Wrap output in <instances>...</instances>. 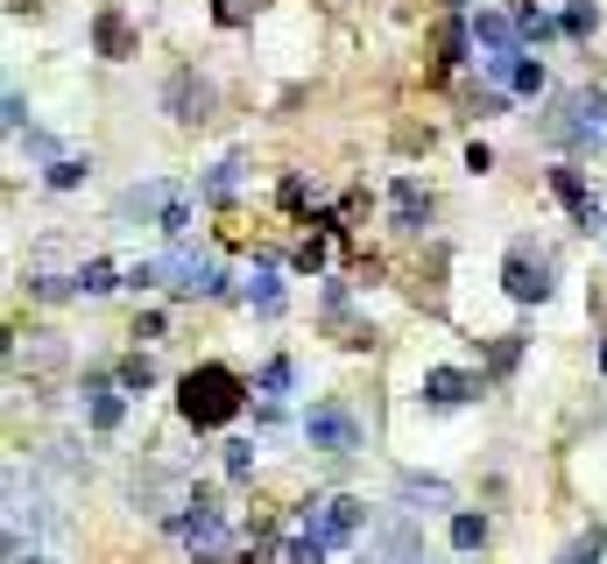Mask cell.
<instances>
[{
	"instance_id": "cell-1",
	"label": "cell",
	"mask_w": 607,
	"mask_h": 564,
	"mask_svg": "<svg viewBox=\"0 0 607 564\" xmlns=\"http://www.w3.org/2000/svg\"><path fill=\"white\" fill-rule=\"evenodd\" d=\"M241 403H247V381L233 375V367H219V360L191 367V375L177 381V417L191 430H227L241 417Z\"/></svg>"
},
{
	"instance_id": "cell-2",
	"label": "cell",
	"mask_w": 607,
	"mask_h": 564,
	"mask_svg": "<svg viewBox=\"0 0 607 564\" xmlns=\"http://www.w3.org/2000/svg\"><path fill=\"white\" fill-rule=\"evenodd\" d=\"M170 537L184 543V551L198 557V564H219V557L233 551V537H227V515H219L205 494H191V501H177V508H170Z\"/></svg>"
},
{
	"instance_id": "cell-3",
	"label": "cell",
	"mask_w": 607,
	"mask_h": 564,
	"mask_svg": "<svg viewBox=\"0 0 607 564\" xmlns=\"http://www.w3.org/2000/svg\"><path fill=\"white\" fill-rule=\"evenodd\" d=\"M361 529H367V501H353V494L304 501V537H318L325 551H347V543H361Z\"/></svg>"
},
{
	"instance_id": "cell-4",
	"label": "cell",
	"mask_w": 607,
	"mask_h": 564,
	"mask_svg": "<svg viewBox=\"0 0 607 564\" xmlns=\"http://www.w3.org/2000/svg\"><path fill=\"white\" fill-rule=\"evenodd\" d=\"M501 290H509L515 304H544V296H551V255H544L537 241H515L509 261H501Z\"/></svg>"
},
{
	"instance_id": "cell-5",
	"label": "cell",
	"mask_w": 607,
	"mask_h": 564,
	"mask_svg": "<svg viewBox=\"0 0 607 564\" xmlns=\"http://www.w3.org/2000/svg\"><path fill=\"white\" fill-rule=\"evenodd\" d=\"M304 438H311V452H325V458H353L361 452V424H353L339 403H311Z\"/></svg>"
},
{
	"instance_id": "cell-6",
	"label": "cell",
	"mask_w": 607,
	"mask_h": 564,
	"mask_svg": "<svg viewBox=\"0 0 607 564\" xmlns=\"http://www.w3.org/2000/svg\"><path fill=\"white\" fill-rule=\"evenodd\" d=\"M162 275L184 296H227V269H219L213 255H191V247H170V255H162Z\"/></svg>"
},
{
	"instance_id": "cell-7",
	"label": "cell",
	"mask_w": 607,
	"mask_h": 564,
	"mask_svg": "<svg viewBox=\"0 0 607 564\" xmlns=\"http://www.w3.org/2000/svg\"><path fill=\"white\" fill-rule=\"evenodd\" d=\"M64 529V515L50 508V494H43L36 480H28L22 466H8V529Z\"/></svg>"
},
{
	"instance_id": "cell-8",
	"label": "cell",
	"mask_w": 607,
	"mask_h": 564,
	"mask_svg": "<svg viewBox=\"0 0 607 564\" xmlns=\"http://www.w3.org/2000/svg\"><path fill=\"white\" fill-rule=\"evenodd\" d=\"M162 107H170V121L198 127L205 113H213V85H205L191 64H177V71H170V85H162Z\"/></svg>"
},
{
	"instance_id": "cell-9",
	"label": "cell",
	"mask_w": 607,
	"mask_h": 564,
	"mask_svg": "<svg viewBox=\"0 0 607 564\" xmlns=\"http://www.w3.org/2000/svg\"><path fill=\"white\" fill-rule=\"evenodd\" d=\"M177 205V184H162V176H149V184H135V191H121V205H113V219H156L162 226V212Z\"/></svg>"
},
{
	"instance_id": "cell-10",
	"label": "cell",
	"mask_w": 607,
	"mask_h": 564,
	"mask_svg": "<svg viewBox=\"0 0 607 564\" xmlns=\"http://www.w3.org/2000/svg\"><path fill=\"white\" fill-rule=\"evenodd\" d=\"M121 409H128V395H121V381H107V375H85V424L107 438V430H121Z\"/></svg>"
},
{
	"instance_id": "cell-11",
	"label": "cell",
	"mask_w": 607,
	"mask_h": 564,
	"mask_svg": "<svg viewBox=\"0 0 607 564\" xmlns=\"http://www.w3.org/2000/svg\"><path fill=\"white\" fill-rule=\"evenodd\" d=\"M551 191H558V205H566V212L580 219L586 233H594V226H607V219H600V205H594V191H586V176L572 170V162H558V170H551Z\"/></svg>"
},
{
	"instance_id": "cell-12",
	"label": "cell",
	"mask_w": 607,
	"mask_h": 564,
	"mask_svg": "<svg viewBox=\"0 0 607 564\" xmlns=\"http://www.w3.org/2000/svg\"><path fill=\"white\" fill-rule=\"evenodd\" d=\"M473 395H481V381H473L466 367H432V375H424V403L432 409H459V403H473Z\"/></svg>"
},
{
	"instance_id": "cell-13",
	"label": "cell",
	"mask_w": 607,
	"mask_h": 564,
	"mask_svg": "<svg viewBox=\"0 0 607 564\" xmlns=\"http://www.w3.org/2000/svg\"><path fill=\"white\" fill-rule=\"evenodd\" d=\"M473 36H481L487 57H523V28H515V14L481 8V14H473Z\"/></svg>"
},
{
	"instance_id": "cell-14",
	"label": "cell",
	"mask_w": 607,
	"mask_h": 564,
	"mask_svg": "<svg viewBox=\"0 0 607 564\" xmlns=\"http://www.w3.org/2000/svg\"><path fill=\"white\" fill-rule=\"evenodd\" d=\"M424 226H432V191L403 176L396 184V233H424Z\"/></svg>"
},
{
	"instance_id": "cell-15",
	"label": "cell",
	"mask_w": 607,
	"mask_h": 564,
	"mask_svg": "<svg viewBox=\"0 0 607 564\" xmlns=\"http://www.w3.org/2000/svg\"><path fill=\"white\" fill-rule=\"evenodd\" d=\"M396 501H403V515L424 508V501H432V508H452V487L432 480V473H403V480H396Z\"/></svg>"
},
{
	"instance_id": "cell-16",
	"label": "cell",
	"mask_w": 607,
	"mask_h": 564,
	"mask_svg": "<svg viewBox=\"0 0 607 564\" xmlns=\"http://www.w3.org/2000/svg\"><path fill=\"white\" fill-rule=\"evenodd\" d=\"M247 296H255L262 318H276V310H283V282H276V261H269V255L255 261V275H247Z\"/></svg>"
},
{
	"instance_id": "cell-17",
	"label": "cell",
	"mask_w": 607,
	"mask_h": 564,
	"mask_svg": "<svg viewBox=\"0 0 607 564\" xmlns=\"http://www.w3.org/2000/svg\"><path fill=\"white\" fill-rule=\"evenodd\" d=\"M93 42H99V57H128L135 50V36H128V22L113 8H99V22H93Z\"/></svg>"
},
{
	"instance_id": "cell-18",
	"label": "cell",
	"mask_w": 607,
	"mask_h": 564,
	"mask_svg": "<svg viewBox=\"0 0 607 564\" xmlns=\"http://www.w3.org/2000/svg\"><path fill=\"white\" fill-rule=\"evenodd\" d=\"M233 184H241V156H227V162H213V170H205V198H233Z\"/></svg>"
},
{
	"instance_id": "cell-19",
	"label": "cell",
	"mask_w": 607,
	"mask_h": 564,
	"mask_svg": "<svg viewBox=\"0 0 607 564\" xmlns=\"http://www.w3.org/2000/svg\"><path fill=\"white\" fill-rule=\"evenodd\" d=\"M600 557H607V529L594 523L580 543H566V557H558V564H600Z\"/></svg>"
},
{
	"instance_id": "cell-20",
	"label": "cell",
	"mask_w": 607,
	"mask_h": 564,
	"mask_svg": "<svg viewBox=\"0 0 607 564\" xmlns=\"http://www.w3.org/2000/svg\"><path fill=\"white\" fill-rule=\"evenodd\" d=\"M121 389H128V395H149V389H156V367H149V353L121 360Z\"/></svg>"
},
{
	"instance_id": "cell-21",
	"label": "cell",
	"mask_w": 607,
	"mask_h": 564,
	"mask_svg": "<svg viewBox=\"0 0 607 564\" xmlns=\"http://www.w3.org/2000/svg\"><path fill=\"white\" fill-rule=\"evenodd\" d=\"M71 282H78V296H107L113 290V261H85Z\"/></svg>"
},
{
	"instance_id": "cell-22",
	"label": "cell",
	"mask_w": 607,
	"mask_h": 564,
	"mask_svg": "<svg viewBox=\"0 0 607 564\" xmlns=\"http://www.w3.org/2000/svg\"><path fill=\"white\" fill-rule=\"evenodd\" d=\"M452 543H459V551H481V543H487V523L459 508V515H452Z\"/></svg>"
},
{
	"instance_id": "cell-23",
	"label": "cell",
	"mask_w": 607,
	"mask_h": 564,
	"mask_svg": "<svg viewBox=\"0 0 607 564\" xmlns=\"http://www.w3.org/2000/svg\"><path fill=\"white\" fill-rule=\"evenodd\" d=\"M85 170H93L85 156H64V162H50V191H78V184H85Z\"/></svg>"
},
{
	"instance_id": "cell-24",
	"label": "cell",
	"mask_w": 607,
	"mask_h": 564,
	"mask_svg": "<svg viewBox=\"0 0 607 564\" xmlns=\"http://www.w3.org/2000/svg\"><path fill=\"white\" fill-rule=\"evenodd\" d=\"M290 381H298V367H290V360H269V367H262V395H269V403H276V395H290Z\"/></svg>"
},
{
	"instance_id": "cell-25",
	"label": "cell",
	"mask_w": 607,
	"mask_h": 564,
	"mask_svg": "<svg viewBox=\"0 0 607 564\" xmlns=\"http://www.w3.org/2000/svg\"><path fill=\"white\" fill-rule=\"evenodd\" d=\"M438 50H446L438 64H466V28H459V22H446V28H438Z\"/></svg>"
},
{
	"instance_id": "cell-26",
	"label": "cell",
	"mask_w": 607,
	"mask_h": 564,
	"mask_svg": "<svg viewBox=\"0 0 607 564\" xmlns=\"http://www.w3.org/2000/svg\"><path fill=\"white\" fill-rule=\"evenodd\" d=\"M283 564H325V543L318 537H290L283 543Z\"/></svg>"
},
{
	"instance_id": "cell-27",
	"label": "cell",
	"mask_w": 607,
	"mask_h": 564,
	"mask_svg": "<svg viewBox=\"0 0 607 564\" xmlns=\"http://www.w3.org/2000/svg\"><path fill=\"white\" fill-rule=\"evenodd\" d=\"M594 22H600L594 0H572V8H566V36H594Z\"/></svg>"
},
{
	"instance_id": "cell-28",
	"label": "cell",
	"mask_w": 607,
	"mask_h": 564,
	"mask_svg": "<svg viewBox=\"0 0 607 564\" xmlns=\"http://www.w3.org/2000/svg\"><path fill=\"white\" fill-rule=\"evenodd\" d=\"M227 480H255V444H227Z\"/></svg>"
},
{
	"instance_id": "cell-29",
	"label": "cell",
	"mask_w": 607,
	"mask_h": 564,
	"mask_svg": "<svg viewBox=\"0 0 607 564\" xmlns=\"http://www.w3.org/2000/svg\"><path fill=\"white\" fill-rule=\"evenodd\" d=\"M325 247H332V233H318V241H304V247H298V269H304V275H318V269H325Z\"/></svg>"
},
{
	"instance_id": "cell-30",
	"label": "cell",
	"mask_w": 607,
	"mask_h": 564,
	"mask_svg": "<svg viewBox=\"0 0 607 564\" xmlns=\"http://www.w3.org/2000/svg\"><path fill=\"white\" fill-rule=\"evenodd\" d=\"M515 360H523V339H495V353H487V367H495V375H509Z\"/></svg>"
},
{
	"instance_id": "cell-31",
	"label": "cell",
	"mask_w": 607,
	"mask_h": 564,
	"mask_svg": "<svg viewBox=\"0 0 607 564\" xmlns=\"http://www.w3.org/2000/svg\"><path fill=\"white\" fill-rule=\"evenodd\" d=\"M162 233H170V241H184V233H191V205H184V191H177V205L162 212Z\"/></svg>"
},
{
	"instance_id": "cell-32",
	"label": "cell",
	"mask_w": 607,
	"mask_h": 564,
	"mask_svg": "<svg viewBox=\"0 0 607 564\" xmlns=\"http://www.w3.org/2000/svg\"><path fill=\"white\" fill-rule=\"evenodd\" d=\"M515 93H544V64H530V57H523V64H515Z\"/></svg>"
},
{
	"instance_id": "cell-33",
	"label": "cell",
	"mask_w": 607,
	"mask_h": 564,
	"mask_svg": "<svg viewBox=\"0 0 607 564\" xmlns=\"http://www.w3.org/2000/svg\"><path fill=\"white\" fill-rule=\"evenodd\" d=\"M213 14H219L227 28H241V22H247V0H213Z\"/></svg>"
},
{
	"instance_id": "cell-34",
	"label": "cell",
	"mask_w": 607,
	"mask_h": 564,
	"mask_svg": "<svg viewBox=\"0 0 607 564\" xmlns=\"http://www.w3.org/2000/svg\"><path fill=\"white\" fill-rule=\"evenodd\" d=\"M14 564H57V557H14Z\"/></svg>"
},
{
	"instance_id": "cell-35",
	"label": "cell",
	"mask_w": 607,
	"mask_h": 564,
	"mask_svg": "<svg viewBox=\"0 0 607 564\" xmlns=\"http://www.w3.org/2000/svg\"><path fill=\"white\" fill-rule=\"evenodd\" d=\"M446 8H466V0H446Z\"/></svg>"
},
{
	"instance_id": "cell-36",
	"label": "cell",
	"mask_w": 607,
	"mask_h": 564,
	"mask_svg": "<svg viewBox=\"0 0 607 564\" xmlns=\"http://www.w3.org/2000/svg\"><path fill=\"white\" fill-rule=\"evenodd\" d=\"M600 367H607V346H600Z\"/></svg>"
}]
</instances>
